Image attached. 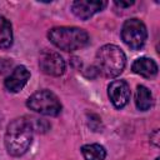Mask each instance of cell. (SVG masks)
<instances>
[{
  "instance_id": "6da1fadb",
  "label": "cell",
  "mask_w": 160,
  "mask_h": 160,
  "mask_svg": "<svg viewBox=\"0 0 160 160\" xmlns=\"http://www.w3.org/2000/svg\"><path fill=\"white\" fill-rule=\"evenodd\" d=\"M32 125L25 118L14 119L6 128L5 148L11 156L24 155L32 141Z\"/></svg>"
},
{
  "instance_id": "7a4b0ae2",
  "label": "cell",
  "mask_w": 160,
  "mask_h": 160,
  "mask_svg": "<svg viewBox=\"0 0 160 160\" xmlns=\"http://www.w3.org/2000/svg\"><path fill=\"white\" fill-rule=\"evenodd\" d=\"M95 64L98 72L105 78H116L125 68L126 56L119 46L114 44H106L98 50Z\"/></svg>"
},
{
  "instance_id": "3957f363",
  "label": "cell",
  "mask_w": 160,
  "mask_h": 160,
  "mask_svg": "<svg viewBox=\"0 0 160 160\" xmlns=\"http://www.w3.org/2000/svg\"><path fill=\"white\" fill-rule=\"evenodd\" d=\"M49 40L60 50L75 51L89 42V35L84 29L75 26H56L49 30Z\"/></svg>"
},
{
  "instance_id": "277c9868",
  "label": "cell",
  "mask_w": 160,
  "mask_h": 160,
  "mask_svg": "<svg viewBox=\"0 0 160 160\" xmlns=\"http://www.w3.org/2000/svg\"><path fill=\"white\" fill-rule=\"evenodd\" d=\"M26 106L41 115L56 116L61 111V102L58 96L50 90H40L34 92L26 101Z\"/></svg>"
},
{
  "instance_id": "5b68a950",
  "label": "cell",
  "mask_w": 160,
  "mask_h": 160,
  "mask_svg": "<svg viewBox=\"0 0 160 160\" xmlns=\"http://www.w3.org/2000/svg\"><path fill=\"white\" fill-rule=\"evenodd\" d=\"M148 38V31L145 24L136 19H129L124 22L121 28V39L122 41L132 50H139L144 46Z\"/></svg>"
},
{
  "instance_id": "8992f818",
  "label": "cell",
  "mask_w": 160,
  "mask_h": 160,
  "mask_svg": "<svg viewBox=\"0 0 160 160\" xmlns=\"http://www.w3.org/2000/svg\"><path fill=\"white\" fill-rule=\"evenodd\" d=\"M40 70L50 76H60L65 71V61L60 54L51 50H42L39 56Z\"/></svg>"
},
{
  "instance_id": "52a82bcc",
  "label": "cell",
  "mask_w": 160,
  "mask_h": 160,
  "mask_svg": "<svg viewBox=\"0 0 160 160\" xmlns=\"http://www.w3.org/2000/svg\"><path fill=\"white\" fill-rule=\"evenodd\" d=\"M108 95L112 105L121 109L130 100V88L125 80H114L108 86Z\"/></svg>"
},
{
  "instance_id": "ba28073f",
  "label": "cell",
  "mask_w": 160,
  "mask_h": 160,
  "mask_svg": "<svg viewBox=\"0 0 160 160\" xmlns=\"http://www.w3.org/2000/svg\"><path fill=\"white\" fill-rule=\"evenodd\" d=\"M106 6V1L99 0H76L71 5V10L75 16L82 20H88L94 14L101 11Z\"/></svg>"
},
{
  "instance_id": "9c48e42d",
  "label": "cell",
  "mask_w": 160,
  "mask_h": 160,
  "mask_svg": "<svg viewBox=\"0 0 160 160\" xmlns=\"http://www.w3.org/2000/svg\"><path fill=\"white\" fill-rule=\"evenodd\" d=\"M29 79H30V71L24 65H19L14 68L11 74L5 79L4 85L10 92H19L26 85Z\"/></svg>"
},
{
  "instance_id": "30bf717a",
  "label": "cell",
  "mask_w": 160,
  "mask_h": 160,
  "mask_svg": "<svg viewBox=\"0 0 160 160\" xmlns=\"http://www.w3.org/2000/svg\"><path fill=\"white\" fill-rule=\"evenodd\" d=\"M131 70L142 78L151 79L158 74V65L150 58H139L132 62Z\"/></svg>"
},
{
  "instance_id": "8fae6325",
  "label": "cell",
  "mask_w": 160,
  "mask_h": 160,
  "mask_svg": "<svg viewBox=\"0 0 160 160\" xmlns=\"http://www.w3.org/2000/svg\"><path fill=\"white\" fill-rule=\"evenodd\" d=\"M135 105L141 111H146L152 106V95L146 86L138 85L135 94Z\"/></svg>"
},
{
  "instance_id": "7c38bea8",
  "label": "cell",
  "mask_w": 160,
  "mask_h": 160,
  "mask_svg": "<svg viewBox=\"0 0 160 160\" xmlns=\"http://www.w3.org/2000/svg\"><path fill=\"white\" fill-rule=\"evenodd\" d=\"M81 154L85 160H104L106 150L100 144H86L81 148Z\"/></svg>"
},
{
  "instance_id": "4fadbf2b",
  "label": "cell",
  "mask_w": 160,
  "mask_h": 160,
  "mask_svg": "<svg viewBox=\"0 0 160 160\" xmlns=\"http://www.w3.org/2000/svg\"><path fill=\"white\" fill-rule=\"evenodd\" d=\"M12 44V28L10 21L0 15V49H8Z\"/></svg>"
},
{
  "instance_id": "5bb4252c",
  "label": "cell",
  "mask_w": 160,
  "mask_h": 160,
  "mask_svg": "<svg viewBox=\"0 0 160 160\" xmlns=\"http://www.w3.org/2000/svg\"><path fill=\"white\" fill-rule=\"evenodd\" d=\"M132 4H134V1H128V2H125V1H115V5L120 6V8H129Z\"/></svg>"
},
{
  "instance_id": "9a60e30c",
  "label": "cell",
  "mask_w": 160,
  "mask_h": 160,
  "mask_svg": "<svg viewBox=\"0 0 160 160\" xmlns=\"http://www.w3.org/2000/svg\"><path fill=\"white\" fill-rule=\"evenodd\" d=\"M150 138L152 139L151 141L154 142V145H155V146H158V145H159V131H158V130H155V131H154V134H152Z\"/></svg>"
},
{
  "instance_id": "2e32d148",
  "label": "cell",
  "mask_w": 160,
  "mask_h": 160,
  "mask_svg": "<svg viewBox=\"0 0 160 160\" xmlns=\"http://www.w3.org/2000/svg\"><path fill=\"white\" fill-rule=\"evenodd\" d=\"M155 160H159V158H156V159H155Z\"/></svg>"
}]
</instances>
